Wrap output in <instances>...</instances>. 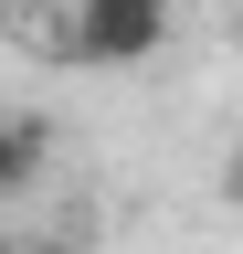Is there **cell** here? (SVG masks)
<instances>
[{
    "instance_id": "1",
    "label": "cell",
    "mask_w": 243,
    "mask_h": 254,
    "mask_svg": "<svg viewBox=\"0 0 243 254\" xmlns=\"http://www.w3.org/2000/svg\"><path fill=\"white\" fill-rule=\"evenodd\" d=\"M159 32H169V0H74L85 64H138V53H159Z\"/></svg>"
},
{
    "instance_id": "2",
    "label": "cell",
    "mask_w": 243,
    "mask_h": 254,
    "mask_svg": "<svg viewBox=\"0 0 243 254\" xmlns=\"http://www.w3.org/2000/svg\"><path fill=\"white\" fill-rule=\"evenodd\" d=\"M43 170V127H0V190H21Z\"/></svg>"
},
{
    "instance_id": "3",
    "label": "cell",
    "mask_w": 243,
    "mask_h": 254,
    "mask_svg": "<svg viewBox=\"0 0 243 254\" xmlns=\"http://www.w3.org/2000/svg\"><path fill=\"white\" fill-rule=\"evenodd\" d=\"M21 254H74V244H21Z\"/></svg>"
},
{
    "instance_id": "4",
    "label": "cell",
    "mask_w": 243,
    "mask_h": 254,
    "mask_svg": "<svg viewBox=\"0 0 243 254\" xmlns=\"http://www.w3.org/2000/svg\"><path fill=\"white\" fill-rule=\"evenodd\" d=\"M0 254H11V244H0Z\"/></svg>"
}]
</instances>
